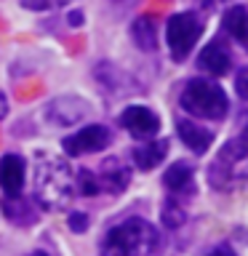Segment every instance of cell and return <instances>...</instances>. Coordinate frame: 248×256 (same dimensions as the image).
Here are the masks:
<instances>
[{
	"instance_id": "obj_7",
	"label": "cell",
	"mask_w": 248,
	"mask_h": 256,
	"mask_svg": "<svg viewBox=\"0 0 248 256\" xmlns=\"http://www.w3.org/2000/svg\"><path fill=\"white\" fill-rule=\"evenodd\" d=\"M120 123H123V128H128V134L136 136V139H152L160 128L158 115L150 107H142V104L128 107L123 115H120Z\"/></svg>"
},
{
	"instance_id": "obj_3",
	"label": "cell",
	"mask_w": 248,
	"mask_h": 256,
	"mask_svg": "<svg viewBox=\"0 0 248 256\" xmlns=\"http://www.w3.org/2000/svg\"><path fill=\"white\" fill-rule=\"evenodd\" d=\"M35 195L43 208H62L72 195V174L64 160L54 155H38L35 163Z\"/></svg>"
},
{
	"instance_id": "obj_9",
	"label": "cell",
	"mask_w": 248,
	"mask_h": 256,
	"mask_svg": "<svg viewBox=\"0 0 248 256\" xmlns=\"http://www.w3.org/2000/svg\"><path fill=\"white\" fill-rule=\"evenodd\" d=\"M96 187L99 192H110V195H118L128 187V179H131V171L120 163L118 158H110L99 166V171H94Z\"/></svg>"
},
{
	"instance_id": "obj_28",
	"label": "cell",
	"mask_w": 248,
	"mask_h": 256,
	"mask_svg": "<svg viewBox=\"0 0 248 256\" xmlns=\"http://www.w3.org/2000/svg\"><path fill=\"white\" fill-rule=\"evenodd\" d=\"M118 3H131V0H118Z\"/></svg>"
},
{
	"instance_id": "obj_17",
	"label": "cell",
	"mask_w": 248,
	"mask_h": 256,
	"mask_svg": "<svg viewBox=\"0 0 248 256\" xmlns=\"http://www.w3.org/2000/svg\"><path fill=\"white\" fill-rule=\"evenodd\" d=\"M3 211H6V216H8V219H11L14 224H32V222H38L35 208H32L30 200L22 198V195H16V198H3Z\"/></svg>"
},
{
	"instance_id": "obj_26",
	"label": "cell",
	"mask_w": 248,
	"mask_h": 256,
	"mask_svg": "<svg viewBox=\"0 0 248 256\" xmlns=\"http://www.w3.org/2000/svg\"><path fill=\"white\" fill-rule=\"evenodd\" d=\"M222 3V0H200V6H203V8H214V6H219Z\"/></svg>"
},
{
	"instance_id": "obj_24",
	"label": "cell",
	"mask_w": 248,
	"mask_h": 256,
	"mask_svg": "<svg viewBox=\"0 0 248 256\" xmlns=\"http://www.w3.org/2000/svg\"><path fill=\"white\" fill-rule=\"evenodd\" d=\"M67 22L72 24V27H80V24H83V14H80V11H72V14H67Z\"/></svg>"
},
{
	"instance_id": "obj_13",
	"label": "cell",
	"mask_w": 248,
	"mask_h": 256,
	"mask_svg": "<svg viewBox=\"0 0 248 256\" xmlns=\"http://www.w3.org/2000/svg\"><path fill=\"white\" fill-rule=\"evenodd\" d=\"M222 24H224V32L248 54V8H243V6L227 8Z\"/></svg>"
},
{
	"instance_id": "obj_12",
	"label": "cell",
	"mask_w": 248,
	"mask_h": 256,
	"mask_svg": "<svg viewBox=\"0 0 248 256\" xmlns=\"http://www.w3.org/2000/svg\"><path fill=\"white\" fill-rule=\"evenodd\" d=\"M176 134H179V139L187 144L192 152H198V155H203V152L211 147V142H214V134L208 131V128H200L198 123L184 120V118L176 120Z\"/></svg>"
},
{
	"instance_id": "obj_22",
	"label": "cell",
	"mask_w": 248,
	"mask_h": 256,
	"mask_svg": "<svg viewBox=\"0 0 248 256\" xmlns=\"http://www.w3.org/2000/svg\"><path fill=\"white\" fill-rule=\"evenodd\" d=\"M235 88H238V96H240V99H246V102H248V67H243V70L238 72Z\"/></svg>"
},
{
	"instance_id": "obj_20",
	"label": "cell",
	"mask_w": 248,
	"mask_h": 256,
	"mask_svg": "<svg viewBox=\"0 0 248 256\" xmlns=\"http://www.w3.org/2000/svg\"><path fill=\"white\" fill-rule=\"evenodd\" d=\"M64 3H70V0H22V6L30 11H51V8H59Z\"/></svg>"
},
{
	"instance_id": "obj_8",
	"label": "cell",
	"mask_w": 248,
	"mask_h": 256,
	"mask_svg": "<svg viewBox=\"0 0 248 256\" xmlns=\"http://www.w3.org/2000/svg\"><path fill=\"white\" fill-rule=\"evenodd\" d=\"M88 112V102L80 99V96H59L48 104L46 118L56 126H72L78 120H83Z\"/></svg>"
},
{
	"instance_id": "obj_10",
	"label": "cell",
	"mask_w": 248,
	"mask_h": 256,
	"mask_svg": "<svg viewBox=\"0 0 248 256\" xmlns=\"http://www.w3.org/2000/svg\"><path fill=\"white\" fill-rule=\"evenodd\" d=\"M198 67L206 70V72H211V75H216V78L227 75L230 67H232V56L227 51V46H224L222 40H211V43L200 51Z\"/></svg>"
},
{
	"instance_id": "obj_1",
	"label": "cell",
	"mask_w": 248,
	"mask_h": 256,
	"mask_svg": "<svg viewBox=\"0 0 248 256\" xmlns=\"http://www.w3.org/2000/svg\"><path fill=\"white\" fill-rule=\"evenodd\" d=\"M158 248V230L139 216H131V219L115 224L102 240V256H152Z\"/></svg>"
},
{
	"instance_id": "obj_15",
	"label": "cell",
	"mask_w": 248,
	"mask_h": 256,
	"mask_svg": "<svg viewBox=\"0 0 248 256\" xmlns=\"http://www.w3.org/2000/svg\"><path fill=\"white\" fill-rule=\"evenodd\" d=\"M168 152V142H152V144H144V147H136L131 150V158H134V166L139 168V171H150V168H155L160 160L166 158Z\"/></svg>"
},
{
	"instance_id": "obj_25",
	"label": "cell",
	"mask_w": 248,
	"mask_h": 256,
	"mask_svg": "<svg viewBox=\"0 0 248 256\" xmlns=\"http://www.w3.org/2000/svg\"><path fill=\"white\" fill-rule=\"evenodd\" d=\"M6 112H8V99H6V94L0 91V118H6Z\"/></svg>"
},
{
	"instance_id": "obj_21",
	"label": "cell",
	"mask_w": 248,
	"mask_h": 256,
	"mask_svg": "<svg viewBox=\"0 0 248 256\" xmlns=\"http://www.w3.org/2000/svg\"><path fill=\"white\" fill-rule=\"evenodd\" d=\"M67 224H70V230L72 232H86L88 230V214H83V211H75V214H70V219H67Z\"/></svg>"
},
{
	"instance_id": "obj_27",
	"label": "cell",
	"mask_w": 248,
	"mask_h": 256,
	"mask_svg": "<svg viewBox=\"0 0 248 256\" xmlns=\"http://www.w3.org/2000/svg\"><path fill=\"white\" fill-rule=\"evenodd\" d=\"M30 256H48V254H43V251H35V254H30Z\"/></svg>"
},
{
	"instance_id": "obj_23",
	"label": "cell",
	"mask_w": 248,
	"mask_h": 256,
	"mask_svg": "<svg viewBox=\"0 0 248 256\" xmlns=\"http://www.w3.org/2000/svg\"><path fill=\"white\" fill-rule=\"evenodd\" d=\"M203 256H238L232 248L227 246V243H219V246H214V248H208V251L203 254Z\"/></svg>"
},
{
	"instance_id": "obj_14",
	"label": "cell",
	"mask_w": 248,
	"mask_h": 256,
	"mask_svg": "<svg viewBox=\"0 0 248 256\" xmlns=\"http://www.w3.org/2000/svg\"><path fill=\"white\" fill-rule=\"evenodd\" d=\"M192 179H195V171H192V166L184 163V160L174 163V166L163 174L166 190H171L174 195H179V192H190V190H192Z\"/></svg>"
},
{
	"instance_id": "obj_11",
	"label": "cell",
	"mask_w": 248,
	"mask_h": 256,
	"mask_svg": "<svg viewBox=\"0 0 248 256\" xmlns=\"http://www.w3.org/2000/svg\"><path fill=\"white\" fill-rule=\"evenodd\" d=\"M0 187L6 198L22 195L24 187V160L19 155H3L0 158Z\"/></svg>"
},
{
	"instance_id": "obj_4",
	"label": "cell",
	"mask_w": 248,
	"mask_h": 256,
	"mask_svg": "<svg viewBox=\"0 0 248 256\" xmlns=\"http://www.w3.org/2000/svg\"><path fill=\"white\" fill-rule=\"evenodd\" d=\"M179 104L190 112V115H198V118H206V120H222L227 115V107H230L227 94H224L216 83H211V80H200V78L190 80V83L184 86Z\"/></svg>"
},
{
	"instance_id": "obj_2",
	"label": "cell",
	"mask_w": 248,
	"mask_h": 256,
	"mask_svg": "<svg viewBox=\"0 0 248 256\" xmlns=\"http://www.w3.org/2000/svg\"><path fill=\"white\" fill-rule=\"evenodd\" d=\"M208 182L216 190H232L248 182V128L230 139L208 168Z\"/></svg>"
},
{
	"instance_id": "obj_16",
	"label": "cell",
	"mask_w": 248,
	"mask_h": 256,
	"mask_svg": "<svg viewBox=\"0 0 248 256\" xmlns=\"http://www.w3.org/2000/svg\"><path fill=\"white\" fill-rule=\"evenodd\" d=\"M131 38L134 43L142 48V51H155L158 48V27L150 16H139L134 24H131Z\"/></svg>"
},
{
	"instance_id": "obj_19",
	"label": "cell",
	"mask_w": 248,
	"mask_h": 256,
	"mask_svg": "<svg viewBox=\"0 0 248 256\" xmlns=\"http://www.w3.org/2000/svg\"><path fill=\"white\" fill-rule=\"evenodd\" d=\"M163 222H166V227H179V224L184 222V214H182V208L179 206H174V203H166L163 206Z\"/></svg>"
},
{
	"instance_id": "obj_6",
	"label": "cell",
	"mask_w": 248,
	"mask_h": 256,
	"mask_svg": "<svg viewBox=\"0 0 248 256\" xmlns=\"http://www.w3.org/2000/svg\"><path fill=\"white\" fill-rule=\"evenodd\" d=\"M110 142H112L110 128L102 126V123H94V126L80 128L78 134H70L67 139L62 142V147L70 158H75V155H86V152H99V150L107 147Z\"/></svg>"
},
{
	"instance_id": "obj_18",
	"label": "cell",
	"mask_w": 248,
	"mask_h": 256,
	"mask_svg": "<svg viewBox=\"0 0 248 256\" xmlns=\"http://www.w3.org/2000/svg\"><path fill=\"white\" fill-rule=\"evenodd\" d=\"M75 187L80 195L91 198V195H99V187H96V179H94V171L91 168H80L78 179H75Z\"/></svg>"
},
{
	"instance_id": "obj_5",
	"label": "cell",
	"mask_w": 248,
	"mask_h": 256,
	"mask_svg": "<svg viewBox=\"0 0 248 256\" xmlns=\"http://www.w3.org/2000/svg\"><path fill=\"white\" fill-rule=\"evenodd\" d=\"M200 35H203V22H200L195 14H190V11L174 14L171 19H168V27H166V38H168L171 56L176 62L187 59Z\"/></svg>"
}]
</instances>
